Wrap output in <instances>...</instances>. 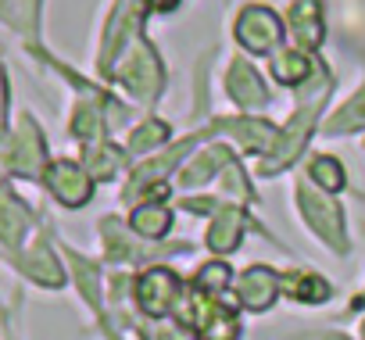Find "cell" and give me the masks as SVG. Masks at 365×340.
<instances>
[{
    "mask_svg": "<svg viewBox=\"0 0 365 340\" xmlns=\"http://www.w3.org/2000/svg\"><path fill=\"white\" fill-rule=\"evenodd\" d=\"M115 76H118V83H122L129 93H136V97H143V101L158 97V90H161V83H165L161 61H158V54H154L147 43H136V47L129 51V58L118 65Z\"/></svg>",
    "mask_w": 365,
    "mask_h": 340,
    "instance_id": "1",
    "label": "cell"
},
{
    "mask_svg": "<svg viewBox=\"0 0 365 340\" xmlns=\"http://www.w3.org/2000/svg\"><path fill=\"white\" fill-rule=\"evenodd\" d=\"M237 40L251 54H272L283 43V22L269 8H244V15L237 19Z\"/></svg>",
    "mask_w": 365,
    "mask_h": 340,
    "instance_id": "2",
    "label": "cell"
},
{
    "mask_svg": "<svg viewBox=\"0 0 365 340\" xmlns=\"http://www.w3.org/2000/svg\"><path fill=\"white\" fill-rule=\"evenodd\" d=\"M297 201H301V212H304L308 226H312V230H315L333 251H347V237H344V215H340V208H336L333 201L319 197V194H308V190H301Z\"/></svg>",
    "mask_w": 365,
    "mask_h": 340,
    "instance_id": "3",
    "label": "cell"
},
{
    "mask_svg": "<svg viewBox=\"0 0 365 340\" xmlns=\"http://www.w3.org/2000/svg\"><path fill=\"white\" fill-rule=\"evenodd\" d=\"M179 294V276L168 269H150L140 276L136 283V304L143 308V315L161 319L165 311H172V301Z\"/></svg>",
    "mask_w": 365,
    "mask_h": 340,
    "instance_id": "4",
    "label": "cell"
},
{
    "mask_svg": "<svg viewBox=\"0 0 365 340\" xmlns=\"http://www.w3.org/2000/svg\"><path fill=\"white\" fill-rule=\"evenodd\" d=\"M4 161L15 168V172H22V176H40L43 172V136L36 133L33 118L19 122V133L4 147Z\"/></svg>",
    "mask_w": 365,
    "mask_h": 340,
    "instance_id": "5",
    "label": "cell"
},
{
    "mask_svg": "<svg viewBox=\"0 0 365 340\" xmlns=\"http://www.w3.org/2000/svg\"><path fill=\"white\" fill-rule=\"evenodd\" d=\"M322 97L326 93H319L315 101H308V104H301V111L290 118V125L283 129V143L276 147V154L269 158V165H265V172H276L279 165H287V161H294L297 158V150L304 147V140L312 136V125H315V118H319V104H322Z\"/></svg>",
    "mask_w": 365,
    "mask_h": 340,
    "instance_id": "6",
    "label": "cell"
},
{
    "mask_svg": "<svg viewBox=\"0 0 365 340\" xmlns=\"http://www.w3.org/2000/svg\"><path fill=\"white\" fill-rule=\"evenodd\" d=\"M47 187L68 208H79V205L90 201V172L79 168L76 161H54L47 168Z\"/></svg>",
    "mask_w": 365,
    "mask_h": 340,
    "instance_id": "7",
    "label": "cell"
},
{
    "mask_svg": "<svg viewBox=\"0 0 365 340\" xmlns=\"http://www.w3.org/2000/svg\"><path fill=\"white\" fill-rule=\"evenodd\" d=\"M279 290H283V279H279L272 269H265V265H251V269L237 279L240 304L251 308V311H269L272 301L279 297Z\"/></svg>",
    "mask_w": 365,
    "mask_h": 340,
    "instance_id": "8",
    "label": "cell"
},
{
    "mask_svg": "<svg viewBox=\"0 0 365 340\" xmlns=\"http://www.w3.org/2000/svg\"><path fill=\"white\" fill-rule=\"evenodd\" d=\"M290 33L297 36L301 51H315L326 36L322 29V8L319 0H297V4L290 8Z\"/></svg>",
    "mask_w": 365,
    "mask_h": 340,
    "instance_id": "9",
    "label": "cell"
},
{
    "mask_svg": "<svg viewBox=\"0 0 365 340\" xmlns=\"http://www.w3.org/2000/svg\"><path fill=\"white\" fill-rule=\"evenodd\" d=\"M226 90H230V97H233L240 108H262V104L269 101V93H265L258 72H255L247 61H233V68H230V76H226Z\"/></svg>",
    "mask_w": 365,
    "mask_h": 340,
    "instance_id": "10",
    "label": "cell"
},
{
    "mask_svg": "<svg viewBox=\"0 0 365 340\" xmlns=\"http://www.w3.org/2000/svg\"><path fill=\"white\" fill-rule=\"evenodd\" d=\"M215 129L233 133L247 150H258V154L272 150V147H276V140L283 136L276 125H269V122H255V118H226V122H215Z\"/></svg>",
    "mask_w": 365,
    "mask_h": 340,
    "instance_id": "11",
    "label": "cell"
},
{
    "mask_svg": "<svg viewBox=\"0 0 365 340\" xmlns=\"http://www.w3.org/2000/svg\"><path fill=\"white\" fill-rule=\"evenodd\" d=\"M26 226H29L26 205L8 190L4 176H0V240H4L8 247H19L22 237H26Z\"/></svg>",
    "mask_w": 365,
    "mask_h": 340,
    "instance_id": "12",
    "label": "cell"
},
{
    "mask_svg": "<svg viewBox=\"0 0 365 340\" xmlns=\"http://www.w3.org/2000/svg\"><path fill=\"white\" fill-rule=\"evenodd\" d=\"M244 226H247V215H244L240 208H222L219 219H215L212 230H208V247L219 251V254L237 251V244H240V237H244Z\"/></svg>",
    "mask_w": 365,
    "mask_h": 340,
    "instance_id": "13",
    "label": "cell"
},
{
    "mask_svg": "<svg viewBox=\"0 0 365 340\" xmlns=\"http://www.w3.org/2000/svg\"><path fill=\"white\" fill-rule=\"evenodd\" d=\"M230 161H233V154H230L226 147H208V150H201L187 168H182L179 183H182V187H201V183H208V180H212L215 168H226Z\"/></svg>",
    "mask_w": 365,
    "mask_h": 340,
    "instance_id": "14",
    "label": "cell"
},
{
    "mask_svg": "<svg viewBox=\"0 0 365 340\" xmlns=\"http://www.w3.org/2000/svg\"><path fill=\"white\" fill-rule=\"evenodd\" d=\"M22 269L36 279V283H43V287H61V265H58V258H54V251L47 247V240H40L26 258H22Z\"/></svg>",
    "mask_w": 365,
    "mask_h": 340,
    "instance_id": "15",
    "label": "cell"
},
{
    "mask_svg": "<svg viewBox=\"0 0 365 340\" xmlns=\"http://www.w3.org/2000/svg\"><path fill=\"white\" fill-rule=\"evenodd\" d=\"M133 230L147 240H161L168 230H172V212L161 205V201H147L133 212Z\"/></svg>",
    "mask_w": 365,
    "mask_h": 340,
    "instance_id": "16",
    "label": "cell"
},
{
    "mask_svg": "<svg viewBox=\"0 0 365 340\" xmlns=\"http://www.w3.org/2000/svg\"><path fill=\"white\" fill-rule=\"evenodd\" d=\"M283 294L294 301H304V304H322L329 297V283L312 272H290V276H283Z\"/></svg>",
    "mask_w": 365,
    "mask_h": 340,
    "instance_id": "17",
    "label": "cell"
},
{
    "mask_svg": "<svg viewBox=\"0 0 365 340\" xmlns=\"http://www.w3.org/2000/svg\"><path fill=\"white\" fill-rule=\"evenodd\" d=\"M308 72H312V58H308L304 51H283V54L272 61V76H276L283 86H297V83H304Z\"/></svg>",
    "mask_w": 365,
    "mask_h": 340,
    "instance_id": "18",
    "label": "cell"
},
{
    "mask_svg": "<svg viewBox=\"0 0 365 340\" xmlns=\"http://www.w3.org/2000/svg\"><path fill=\"white\" fill-rule=\"evenodd\" d=\"M86 165H90L86 168L90 180H111L122 165V154L108 143H93V147H86Z\"/></svg>",
    "mask_w": 365,
    "mask_h": 340,
    "instance_id": "19",
    "label": "cell"
},
{
    "mask_svg": "<svg viewBox=\"0 0 365 340\" xmlns=\"http://www.w3.org/2000/svg\"><path fill=\"white\" fill-rule=\"evenodd\" d=\"M361 125H365V90H361L354 101H347V104L326 122V133L336 136V133H351V129H361Z\"/></svg>",
    "mask_w": 365,
    "mask_h": 340,
    "instance_id": "20",
    "label": "cell"
},
{
    "mask_svg": "<svg viewBox=\"0 0 365 340\" xmlns=\"http://www.w3.org/2000/svg\"><path fill=\"white\" fill-rule=\"evenodd\" d=\"M312 180L326 190V194H336L340 187H344V168H340V161L336 158H315L312 161Z\"/></svg>",
    "mask_w": 365,
    "mask_h": 340,
    "instance_id": "21",
    "label": "cell"
},
{
    "mask_svg": "<svg viewBox=\"0 0 365 340\" xmlns=\"http://www.w3.org/2000/svg\"><path fill=\"white\" fill-rule=\"evenodd\" d=\"M230 279H233V272H230L226 262H208V265H201L194 287H201L205 294H222V290L230 287Z\"/></svg>",
    "mask_w": 365,
    "mask_h": 340,
    "instance_id": "22",
    "label": "cell"
},
{
    "mask_svg": "<svg viewBox=\"0 0 365 340\" xmlns=\"http://www.w3.org/2000/svg\"><path fill=\"white\" fill-rule=\"evenodd\" d=\"M168 140V125L165 122H158V118H150V122H143L133 136H129V150H150V147H158V143H165Z\"/></svg>",
    "mask_w": 365,
    "mask_h": 340,
    "instance_id": "23",
    "label": "cell"
},
{
    "mask_svg": "<svg viewBox=\"0 0 365 340\" xmlns=\"http://www.w3.org/2000/svg\"><path fill=\"white\" fill-rule=\"evenodd\" d=\"M72 265H76V272H79V290L86 294V301L97 308L101 304V290H97V269L90 265V262H83L79 254H72Z\"/></svg>",
    "mask_w": 365,
    "mask_h": 340,
    "instance_id": "24",
    "label": "cell"
},
{
    "mask_svg": "<svg viewBox=\"0 0 365 340\" xmlns=\"http://www.w3.org/2000/svg\"><path fill=\"white\" fill-rule=\"evenodd\" d=\"M237 333H240V326H237V315L233 311H226V308H219V315L208 322V329H205V336L208 340H237Z\"/></svg>",
    "mask_w": 365,
    "mask_h": 340,
    "instance_id": "25",
    "label": "cell"
},
{
    "mask_svg": "<svg viewBox=\"0 0 365 340\" xmlns=\"http://www.w3.org/2000/svg\"><path fill=\"white\" fill-rule=\"evenodd\" d=\"M72 133H76L79 140H93V136H101V118H97V108L83 104V108L76 111V118H72Z\"/></svg>",
    "mask_w": 365,
    "mask_h": 340,
    "instance_id": "26",
    "label": "cell"
},
{
    "mask_svg": "<svg viewBox=\"0 0 365 340\" xmlns=\"http://www.w3.org/2000/svg\"><path fill=\"white\" fill-rule=\"evenodd\" d=\"M104 237H108V247H111V254L115 258H133L136 251H133V244L122 237V230H118V222L115 219H104Z\"/></svg>",
    "mask_w": 365,
    "mask_h": 340,
    "instance_id": "27",
    "label": "cell"
},
{
    "mask_svg": "<svg viewBox=\"0 0 365 340\" xmlns=\"http://www.w3.org/2000/svg\"><path fill=\"white\" fill-rule=\"evenodd\" d=\"M150 340H197V329L175 326V322H161V326L150 329Z\"/></svg>",
    "mask_w": 365,
    "mask_h": 340,
    "instance_id": "28",
    "label": "cell"
},
{
    "mask_svg": "<svg viewBox=\"0 0 365 340\" xmlns=\"http://www.w3.org/2000/svg\"><path fill=\"white\" fill-rule=\"evenodd\" d=\"M4 115H8V79L4 68H0V125H4Z\"/></svg>",
    "mask_w": 365,
    "mask_h": 340,
    "instance_id": "29",
    "label": "cell"
},
{
    "mask_svg": "<svg viewBox=\"0 0 365 340\" xmlns=\"http://www.w3.org/2000/svg\"><path fill=\"white\" fill-rule=\"evenodd\" d=\"M26 4V19H29V26L36 22V8H40V0H22Z\"/></svg>",
    "mask_w": 365,
    "mask_h": 340,
    "instance_id": "30",
    "label": "cell"
},
{
    "mask_svg": "<svg viewBox=\"0 0 365 340\" xmlns=\"http://www.w3.org/2000/svg\"><path fill=\"white\" fill-rule=\"evenodd\" d=\"M147 4H154V8H161V11H168V8H175V0H147Z\"/></svg>",
    "mask_w": 365,
    "mask_h": 340,
    "instance_id": "31",
    "label": "cell"
},
{
    "mask_svg": "<svg viewBox=\"0 0 365 340\" xmlns=\"http://www.w3.org/2000/svg\"><path fill=\"white\" fill-rule=\"evenodd\" d=\"M0 19H11V0H0Z\"/></svg>",
    "mask_w": 365,
    "mask_h": 340,
    "instance_id": "32",
    "label": "cell"
},
{
    "mask_svg": "<svg viewBox=\"0 0 365 340\" xmlns=\"http://www.w3.org/2000/svg\"><path fill=\"white\" fill-rule=\"evenodd\" d=\"M312 340H340V336H329V333H319V336H312Z\"/></svg>",
    "mask_w": 365,
    "mask_h": 340,
    "instance_id": "33",
    "label": "cell"
},
{
    "mask_svg": "<svg viewBox=\"0 0 365 340\" xmlns=\"http://www.w3.org/2000/svg\"><path fill=\"white\" fill-rule=\"evenodd\" d=\"M361 333H365V322H361Z\"/></svg>",
    "mask_w": 365,
    "mask_h": 340,
    "instance_id": "34",
    "label": "cell"
}]
</instances>
